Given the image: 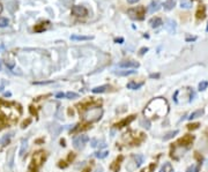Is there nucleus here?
<instances>
[{"mask_svg": "<svg viewBox=\"0 0 208 172\" xmlns=\"http://www.w3.org/2000/svg\"><path fill=\"white\" fill-rule=\"evenodd\" d=\"M151 104L155 105V109H145V114L146 116H155V117H163L165 116L168 111H169V106L165 99L161 98H155L151 100Z\"/></svg>", "mask_w": 208, "mask_h": 172, "instance_id": "1", "label": "nucleus"}, {"mask_svg": "<svg viewBox=\"0 0 208 172\" xmlns=\"http://www.w3.org/2000/svg\"><path fill=\"white\" fill-rule=\"evenodd\" d=\"M103 116V110L101 107H94V109H89L87 110L85 113H83V119L86 121H90V123H94V121H97L102 118Z\"/></svg>", "mask_w": 208, "mask_h": 172, "instance_id": "2", "label": "nucleus"}, {"mask_svg": "<svg viewBox=\"0 0 208 172\" xmlns=\"http://www.w3.org/2000/svg\"><path fill=\"white\" fill-rule=\"evenodd\" d=\"M89 141V138L85 135V134H81V135H78L75 139L73 140V147L76 149V150H81L83 149L86 146V143Z\"/></svg>", "mask_w": 208, "mask_h": 172, "instance_id": "3", "label": "nucleus"}, {"mask_svg": "<svg viewBox=\"0 0 208 172\" xmlns=\"http://www.w3.org/2000/svg\"><path fill=\"white\" fill-rule=\"evenodd\" d=\"M145 7L139 6L137 8H132L128 9V15H130L132 19H137V20H142L143 15H145Z\"/></svg>", "mask_w": 208, "mask_h": 172, "instance_id": "4", "label": "nucleus"}, {"mask_svg": "<svg viewBox=\"0 0 208 172\" xmlns=\"http://www.w3.org/2000/svg\"><path fill=\"white\" fill-rule=\"evenodd\" d=\"M72 13L75 16H87L88 15V11L83 6H74L72 7Z\"/></svg>", "mask_w": 208, "mask_h": 172, "instance_id": "5", "label": "nucleus"}, {"mask_svg": "<svg viewBox=\"0 0 208 172\" xmlns=\"http://www.w3.org/2000/svg\"><path fill=\"white\" fill-rule=\"evenodd\" d=\"M45 152L43 151H37L35 152V155L33 156V163L34 164H36L37 166H39L42 163H43V161H44V158H45V155H44Z\"/></svg>", "mask_w": 208, "mask_h": 172, "instance_id": "6", "label": "nucleus"}, {"mask_svg": "<svg viewBox=\"0 0 208 172\" xmlns=\"http://www.w3.org/2000/svg\"><path fill=\"white\" fill-rule=\"evenodd\" d=\"M14 156H15V148H11L7 154V165L9 169L14 166Z\"/></svg>", "mask_w": 208, "mask_h": 172, "instance_id": "7", "label": "nucleus"}, {"mask_svg": "<svg viewBox=\"0 0 208 172\" xmlns=\"http://www.w3.org/2000/svg\"><path fill=\"white\" fill-rule=\"evenodd\" d=\"M118 66L127 69V68H138L140 65H139V62H137V61H122V62H119Z\"/></svg>", "mask_w": 208, "mask_h": 172, "instance_id": "8", "label": "nucleus"}, {"mask_svg": "<svg viewBox=\"0 0 208 172\" xmlns=\"http://www.w3.org/2000/svg\"><path fill=\"white\" fill-rule=\"evenodd\" d=\"M112 73L118 75V76H128V75L135 74L137 71H134V69H122V71H113Z\"/></svg>", "mask_w": 208, "mask_h": 172, "instance_id": "9", "label": "nucleus"}, {"mask_svg": "<svg viewBox=\"0 0 208 172\" xmlns=\"http://www.w3.org/2000/svg\"><path fill=\"white\" fill-rule=\"evenodd\" d=\"M176 28H177V24H176L175 21L171 20V19L167 20V22H165V29H167L170 33H175Z\"/></svg>", "mask_w": 208, "mask_h": 172, "instance_id": "10", "label": "nucleus"}, {"mask_svg": "<svg viewBox=\"0 0 208 172\" xmlns=\"http://www.w3.org/2000/svg\"><path fill=\"white\" fill-rule=\"evenodd\" d=\"M193 140H194V138H193L192 135H186V136H184L183 139L179 140L178 145H180V146H186V145H191V143L193 142Z\"/></svg>", "mask_w": 208, "mask_h": 172, "instance_id": "11", "label": "nucleus"}, {"mask_svg": "<svg viewBox=\"0 0 208 172\" xmlns=\"http://www.w3.org/2000/svg\"><path fill=\"white\" fill-rule=\"evenodd\" d=\"M27 149H28V140L22 139V141H21V149H20V152H19L20 157H23L24 156Z\"/></svg>", "mask_w": 208, "mask_h": 172, "instance_id": "12", "label": "nucleus"}, {"mask_svg": "<svg viewBox=\"0 0 208 172\" xmlns=\"http://www.w3.org/2000/svg\"><path fill=\"white\" fill-rule=\"evenodd\" d=\"M161 4L158 2V1H153L151 4L149 5V7H148V11H149V13H155V12H157L160 8H161Z\"/></svg>", "mask_w": 208, "mask_h": 172, "instance_id": "13", "label": "nucleus"}, {"mask_svg": "<svg viewBox=\"0 0 208 172\" xmlns=\"http://www.w3.org/2000/svg\"><path fill=\"white\" fill-rule=\"evenodd\" d=\"M49 129H50V132L53 134V136H57L59 133L61 132L63 128H61L59 125H57V124H51L50 127H49Z\"/></svg>", "mask_w": 208, "mask_h": 172, "instance_id": "14", "label": "nucleus"}, {"mask_svg": "<svg viewBox=\"0 0 208 172\" xmlns=\"http://www.w3.org/2000/svg\"><path fill=\"white\" fill-rule=\"evenodd\" d=\"M133 120H134V116H130L128 118H125V119H123L122 121H119L116 126H117L118 128H122V127H124V126H127L130 123H132Z\"/></svg>", "mask_w": 208, "mask_h": 172, "instance_id": "15", "label": "nucleus"}, {"mask_svg": "<svg viewBox=\"0 0 208 172\" xmlns=\"http://www.w3.org/2000/svg\"><path fill=\"white\" fill-rule=\"evenodd\" d=\"M111 87L108 86V84H105V86H101V87H96V88H94V89H91V91L94 94H101V93H106L109 89H110Z\"/></svg>", "mask_w": 208, "mask_h": 172, "instance_id": "16", "label": "nucleus"}, {"mask_svg": "<svg viewBox=\"0 0 208 172\" xmlns=\"http://www.w3.org/2000/svg\"><path fill=\"white\" fill-rule=\"evenodd\" d=\"M149 24L151 28H158L160 26H162L163 22L160 18H153V19L149 21Z\"/></svg>", "mask_w": 208, "mask_h": 172, "instance_id": "17", "label": "nucleus"}, {"mask_svg": "<svg viewBox=\"0 0 208 172\" xmlns=\"http://www.w3.org/2000/svg\"><path fill=\"white\" fill-rule=\"evenodd\" d=\"M13 132H11V133H7L6 135H4L1 139H0V143L2 145V146H6L7 143L9 142V140L12 139V136H13Z\"/></svg>", "mask_w": 208, "mask_h": 172, "instance_id": "18", "label": "nucleus"}, {"mask_svg": "<svg viewBox=\"0 0 208 172\" xmlns=\"http://www.w3.org/2000/svg\"><path fill=\"white\" fill-rule=\"evenodd\" d=\"M175 6H176V0H167L163 4V7H164L165 11H171Z\"/></svg>", "mask_w": 208, "mask_h": 172, "instance_id": "19", "label": "nucleus"}, {"mask_svg": "<svg viewBox=\"0 0 208 172\" xmlns=\"http://www.w3.org/2000/svg\"><path fill=\"white\" fill-rule=\"evenodd\" d=\"M142 86H143V82H139V83H137V82H130V83H127V88H128V89H132V90L140 89Z\"/></svg>", "mask_w": 208, "mask_h": 172, "instance_id": "20", "label": "nucleus"}, {"mask_svg": "<svg viewBox=\"0 0 208 172\" xmlns=\"http://www.w3.org/2000/svg\"><path fill=\"white\" fill-rule=\"evenodd\" d=\"M72 40H93L91 36H78V35H72L71 36Z\"/></svg>", "mask_w": 208, "mask_h": 172, "instance_id": "21", "label": "nucleus"}, {"mask_svg": "<svg viewBox=\"0 0 208 172\" xmlns=\"http://www.w3.org/2000/svg\"><path fill=\"white\" fill-rule=\"evenodd\" d=\"M133 158H134V162H135V164H137V167L142 165L143 161H145V157H143L142 155H134Z\"/></svg>", "mask_w": 208, "mask_h": 172, "instance_id": "22", "label": "nucleus"}, {"mask_svg": "<svg viewBox=\"0 0 208 172\" xmlns=\"http://www.w3.org/2000/svg\"><path fill=\"white\" fill-rule=\"evenodd\" d=\"M51 106H53V104L52 103H47L44 107H43V112L45 113L46 116H50V114H52L53 113V109H52Z\"/></svg>", "mask_w": 208, "mask_h": 172, "instance_id": "23", "label": "nucleus"}, {"mask_svg": "<svg viewBox=\"0 0 208 172\" xmlns=\"http://www.w3.org/2000/svg\"><path fill=\"white\" fill-rule=\"evenodd\" d=\"M202 114H203V110H197V111H194L193 113L190 114L189 120H193L195 118H199V117H201Z\"/></svg>", "mask_w": 208, "mask_h": 172, "instance_id": "24", "label": "nucleus"}, {"mask_svg": "<svg viewBox=\"0 0 208 172\" xmlns=\"http://www.w3.org/2000/svg\"><path fill=\"white\" fill-rule=\"evenodd\" d=\"M140 126H142L143 128H146V129H149L150 128V121L145 117V118H142V119L140 120Z\"/></svg>", "mask_w": 208, "mask_h": 172, "instance_id": "25", "label": "nucleus"}, {"mask_svg": "<svg viewBox=\"0 0 208 172\" xmlns=\"http://www.w3.org/2000/svg\"><path fill=\"white\" fill-rule=\"evenodd\" d=\"M179 133V131L178 129H176V131H172V132H169L167 135H164V138H163V140L164 141H168V140H170V139H172L174 136H176L177 134Z\"/></svg>", "mask_w": 208, "mask_h": 172, "instance_id": "26", "label": "nucleus"}, {"mask_svg": "<svg viewBox=\"0 0 208 172\" xmlns=\"http://www.w3.org/2000/svg\"><path fill=\"white\" fill-rule=\"evenodd\" d=\"M108 155H109V151H97V152H95V157H96V158H99V159L105 158Z\"/></svg>", "mask_w": 208, "mask_h": 172, "instance_id": "27", "label": "nucleus"}, {"mask_svg": "<svg viewBox=\"0 0 208 172\" xmlns=\"http://www.w3.org/2000/svg\"><path fill=\"white\" fill-rule=\"evenodd\" d=\"M126 169L128 170V171H134L135 169H137V164H135V162H132L131 161L130 163H127V165H126Z\"/></svg>", "mask_w": 208, "mask_h": 172, "instance_id": "28", "label": "nucleus"}, {"mask_svg": "<svg viewBox=\"0 0 208 172\" xmlns=\"http://www.w3.org/2000/svg\"><path fill=\"white\" fill-rule=\"evenodd\" d=\"M65 97H67L68 99H74V98H78L79 97V94L76 93H73V91H68L67 94H65Z\"/></svg>", "mask_w": 208, "mask_h": 172, "instance_id": "29", "label": "nucleus"}, {"mask_svg": "<svg viewBox=\"0 0 208 172\" xmlns=\"http://www.w3.org/2000/svg\"><path fill=\"white\" fill-rule=\"evenodd\" d=\"M8 19L6 18H0V28H5V27L8 26Z\"/></svg>", "mask_w": 208, "mask_h": 172, "instance_id": "30", "label": "nucleus"}, {"mask_svg": "<svg viewBox=\"0 0 208 172\" xmlns=\"http://www.w3.org/2000/svg\"><path fill=\"white\" fill-rule=\"evenodd\" d=\"M208 87V82L207 81H202V82H200L199 83V90L200 91H202V90H206Z\"/></svg>", "mask_w": 208, "mask_h": 172, "instance_id": "31", "label": "nucleus"}, {"mask_svg": "<svg viewBox=\"0 0 208 172\" xmlns=\"http://www.w3.org/2000/svg\"><path fill=\"white\" fill-rule=\"evenodd\" d=\"M180 5H182V8H190V7L192 6L191 1H189V0H183L182 2H180Z\"/></svg>", "mask_w": 208, "mask_h": 172, "instance_id": "32", "label": "nucleus"}, {"mask_svg": "<svg viewBox=\"0 0 208 172\" xmlns=\"http://www.w3.org/2000/svg\"><path fill=\"white\" fill-rule=\"evenodd\" d=\"M54 116L58 119H63V107H58V110H57V112L54 113Z\"/></svg>", "mask_w": 208, "mask_h": 172, "instance_id": "33", "label": "nucleus"}, {"mask_svg": "<svg viewBox=\"0 0 208 172\" xmlns=\"http://www.w3.org/2000/svg\"><path fill=\"white\" fill-rule=\"evenodd\" d=\"M203 18H205V8L202 9V12H201V8H199V11L197 13V19H203Z\"/></svg>", "mask_w": 208, "mask_h": 172, "instance_id": "34", "label": "nucleus"}, {"mask_svg": "<svg viewBox=\"0 0 208 172\" xmlns=\"http://www.w3.org/2000/svg\"><path fill=\"white\" fill-rule=\"evenodd\" d=\"M111 169H112L115 172H118V170H119V163H118V162H115V163L111 165Z\"/></svg>", "mask_w": 208, "mask_h": 172, "instance_id": "35", "label": "nucleus"}, {"mask_svg": "<svg viewBox=\"0 0 208 172\" xmlns=\"http://www.w3.org/2000/svg\"><path fill=\"white\" fill-rule=\"evenodd\" d=\"M198 170H199V167H198V166L192 165V166H190L189 169L186 170V172H198Z\"/></svg>", "mask_w": 208, "mask_h": 172, "instance_id": "36", "label": "nucleus"}, {"mask_svg": "<svg viewBox=\"0 0 208 172\" xmlns=\"http://www.w3.org/2000/svg\"><path fill=\"white\" fill-rule=\"evenodd\" d=\"M97 143H98V141L96 139H91L90 140V145L93 148H96L97 147Z\"/></svg>", "mask_w": 208, "mask_h": 172, "instance_id": "37", "label": "nucleus"}, {"mask_svg": "<svg viewBox=\"0 0 208 172\" xmlns=\"http://www.w3.org/2000/svg\"><path fill=\"white\" fill-rule=\"evenodd\" d=\"M97 147L99 148V149H101V148H105V147H106V143H105L104 141H98Z\"/></svg>", "mask_w": 208, "mask_h": 172, "instance_id": "38", "label": "nucleus"}, {"mask_svg": "<svg viewBox=\"0 0 208 172\" xmlns=\"http://www.w3.org/2000/svg\"><path fill=\"white\" fill-rule=\"evenodd\" d=\"M199 124H192V125H189V129H197L199 127Z\"/></svg>", "mask_w": 208, "mask_h": 172, "instance_id": "39", "label": "nucleus"}, {"mask_svg": "<svg viewBox=\"0 0 208 172\" xmlns=\"http://www.w3.org/2000/svg\"><path fill=\"white\" fill-rule=\"evenodd\" d=\"M52 81H44V82H34V84H50Z\"/></svg>", "mask_w": 208, "mask_h": 172, "instance_id": "40", "label": "nucleus"}, {"mask_svg": "<svg viewBox=\"0 0 208 172\" xmlns=\"http://www.w3.org/2000/svg\"><path fill=\"white\" fill-rule=\"evenodd\" d=\"M169 166H170V164H169V163H167V164H165L164 166H162V169L160 170V172H167V169H168Z\"/></svg>", "mask_w": 208, "mask_h": 172, "instance_id": "41", "label": "nucleus"}, {"mask_svg": "<svg viewBox=\"0 0 208 172\" xmlns=\"http://www.w3.org/2000/svg\"><path fill=\"white\" fill-rule=\"evenodd\" d=\"M64 97H65V94H64V93L56 94V98H64Z\"/></svg>", "mask_w": 208, "mask_h": 172, "instance_id": "42", "label": "nucleus"}, {"mask_svg": "<svg viewBox=\"0 0 208 172\" xmlns=\"http://www.w3.org/2000/svg\"><path fill=\"white\" fill-rule=\"evenodd\" d=\"M147 51H148V47H142V49L140 50V54L142 56V54H145V53L147 52Z\"/></svg>", "mask_w": 208, "mask_h": 172, "instance_id": "43", "label": "nucleus"}, {"mask_svg": "<svg viewBox=\"0 0 208 172\" xmlns=\"http://www.w3.org/2000/svg\"><path fill=\"white\" fill-rule=\"evenodd\" d=\"M30 123H31V120H30V119H28V120H27V121H24V123L22 124V127L24 128V127H27V125H29Z\"/></svg>", "mask_w": 208, "mask_h": 172, "instance_id": "44", "label": "nucleus"}, {"mask_svg": "<svg viewBox=\"0 0 208 172\" xmlns=\"http://www.w3.org/2000/svg\"><path fill=\"white\" fill-rule=\"evenodd\" d=\"M150 78L151 79H157V78H160V74H150Z\"/></svg>", "mask_w": 208, "mask_h": 172, "instance_id": "45", "label": "nucleus"}, {"mask_svg": "<svg viewBox=\"0 0 208 172\" xmlns=\"http://www.w3.org/2000/svg\"><path fill=\"white\" fill-rule=\"evenodd\" d=\"M115 42H116V43H119V44H122V43L124 42V38H116Z\"/></svg>", "mask_w": 208, "mask_h": 172, "instance_id": "46", "label": "nucleus"}, {"mask_svg": "<svg viewBox=\"0 0 208 172\" xmlns=\"http://www.w3.org/2000/svg\"><path fill=\"white\" fill-rule=\"evenodd\" d=\"M6 65L9 67V68H13V67H14V62H6Z\"/></svg>", "mask_w": 208, "mask_h": 172, "instance_id": "47", "label": "nucleus"}, {"mask_svg": "<svg viewBox=\"0 0 208 172\" xmlns=\"http://www.w3.org/2000/svg\"><path fill=\"white\" fill-rule=\"evenodd\" d=\"M138 1H139V0H127L128 4H137Z\"/></svg>", "mask_w": 208, "mask_h": 172, "instance_id": "48", "label": "nucleus"}, {"mask_svg": "<svg viewBox=\"0 0 208 172\" xmlns=\"http://www.w3.org/2000/svg\"><path fill=\"white\" fill-rule=\"evenodd\" d=\"M197 40V37H187V38H186V40H187V42H191V40Z\"/></svg>", "mask_w": 208, "mask_h": 172, "instance_id": "49", "label": "nucleus"}, {"mask_svg": "<svg viewBox=\"0 0 208 172\" xmlns=\"http://www.w3.org/2000/svg\"><path fill=\"white\" fill-rule=\"evenodd\" d=\"M94 172H103V169L99 166V167H97V169H96V170H95Z\"/></svg>", "mask_w": 208, "mask_h": 172, "instance_id": "50", "label": "nucleus"}, {"mask_svg": "<svg viewBox=\"0 0 208 172\" xmlns=\"http://www.w3.org/2000/svg\"><path fill=\"white\" fill-rule=\"evenodd\" d=\"M2 90H4V82L0 83V91H2Z\"/></svg>", "mask_w": 208, "mask_h": 172, "instance_id": "51", "label": "nucleus"}, {"mask_svg": "<svg viewBox=\"0 0 208 172\" xmlns=\"http://www.w3.org/2000/svg\"><path fill=\"white\" fill-rule=\"evenodd\" d=\"M82 172H90V169H89V167H87V169H85Z\"/></svg>", "mask_w": 208, "mask_h": 172, "instance_id": "52", "label": "nucleus"}, {"mask_svg": "<svg viewBox=\"0 0 208 172\" xmlns=\"http://www.w3.org/2000/svg\"><path fill=\"white\" fill-rule=\"evenodd\" d=\"M2 11H4V7H2V5L0 4V14H1V12H2Z\"/></svg>", "mask_w": 208, "mask_h": 172, "instance_id": "53", "label": "nucleus"}, {"mask_svg": "<svg viewBox=\"0 0 208 172\" xmlns=\"http://www.w3.org/2000/svg\"><path fill=\"white\" fill-rule=\"evenodd\" d=\"M61 146H63V147H65V146H66V145H65V141H64V140L61 141Z\"/></svg>", "mask_w": 208, "mask_h": 172, "instance_id": "54", "label": "nucleus"}, {"mask_svg": "<svg viewBox=\"0 0 208 172\" xmlns=\"http://www.w3.org/2000/svg\"><path fill=\"white\" fill-rule=\"evenodd\" d=\"M0 71H1V60H0Z\"/></svg>", "mask_w": 208, "mask_h": 172, "instance_id": "55", "label": "nucleus"}, {"mask_svg": "<svg viewBox=\"0 0 208 172\" xmlns=\"http://www.w3.org/2000/svg\"><path fill=\"white\" fill-rule=\"evenodd\" d=\"M170 172H174V171H170Z\"/></svg>", "mask_w": 208, "mask_h": 172, "instance_id": "56", "label": "nucleus"}]
</instances>
